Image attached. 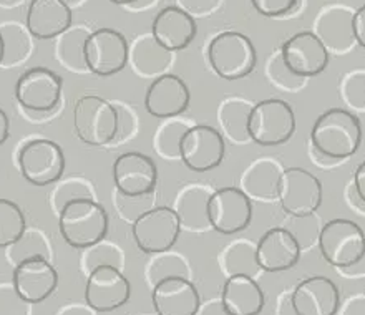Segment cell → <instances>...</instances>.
Wrapping results in <instances>:
<instances>
[{
	"mask_svg": "<svg viewBox=\"0 0 365 315\" xmlns=\"http://www.w3.org/2000/svg\"><path fill=\"white\" fill-rule=\"evenodd\" d=\"M220 267L226 277H256L261 272L256 257V244L250 239H237V241L227 244L220 254Z\"/></svg>",
	"mask_w": 365,
	"mask_h": 315,
	"instance_id": "f546056e",
	"label": "cell"
},
{
	"mask_svg": "<svg viewBox=\"0 0 365 315\" xmlns=\"http://www.w3.org/2000/svg\"><path fill=\"white\" fill-rule=\"evenodd\" d=\"M0 315H30V304L19 296L12 282L0 284Z\"/></svg>",
	"mask_w": 365,
	"mask_h": 315,
	"instance_id": "ee69618b",
	"label": "cell"
},
{
	"mask_svg": "<svg viewBox=\"0 0 365 315\" xmlns=\"http://www.w3.org/2000/svg\"><path fill=\"white\" fill-rule=\"evenodd\" d=\"M324 261L332 267L347 269L365 254V232L351 220H332L324 222L317 242Z\"/></svg>",
	"mask_w": 365,
	"mask_h": 315,
	"instance_id": "ba28073f",
	"label": "cell"
},
{
	"mask_svg": "<svg viewBox=\"0 0 365 315\" xmlns=\"http://www.w3.org/2000/svg\"><path fill=\"white\" fill-rule=\"evenodd\" d=\"M12 284L15 291L30 306L52 296L58 286V274L47 259H32L14 267Z\"/></svg>",
	"mask_w": 365,
	"mask_h": 315,
	"instance_id": "ffe728a7",
	"label": "cell"
},
{
	"mask_svg": "<svg viewBox=\"0 0 365 315\" xmlns=\"http://www.w3.org/2000/svg\"><path fill=\"white\" fill-rule=\"evenodd\" d=\"M2 58H4V40H2V35H0V65H2Z\"/></svg>",
	"mask_w": 365,
	"mask_h": 315,
	"instance_id": "6f0895ef",
	"label": "cell"
},
{
	"mask_svg": "<svg viewBox=\"0 0 365 315\" xmlns=\"http://www.w3.org/2000/svg\"><path fill=\"white\" fill-rule=\"evenodd\" d=\"M344 200H346L347 205L351 206L354 211L359 212V215L365 216V201H362L361 196L357 195L356 187H354L352 182H351V185H347L346 191H344Z\"/></svg>",
	"mask_w": 365,
	"mask_h": 315,
	"instance_id": "c3c4849f",
	"label": "cell"
},
{
	"mask_svg": "<svg viewBox=\"0 0 365 315\" xmlns=\"http://www.w3.org/2000/svg\"><path fill=\"white\" fill-rule=\"evenodd\" d=\"M110 2L116 5H126V7H133V5L141 2V0H110Z\"/></svg>",
	"mask_w": 365,
	"mask_h": 315,
	"instance_id": "9f6ffc18",
	"label": "cell"
},
{
	"mask_svg": "<svg viewBox=\"0 0 365 315\" xmlns=\"http://www.w3.org/2000/svg\"><path fill=\"white\" fill-rule=\"evenodd\" d=\"M247 131L252 143L279 146L287 143L296 131V115L287 101L267 98L252 105Z\"/></svg>",
	"mask_w": 365,
	"mask_h": 315,
	"instance_id": "8992f818",
	"label": "cell"
},
{
	"mask_svg": "<svg viewBox=\"0 0 365 315\" xmlns=\"http://www.w3.org/2000/svg\"><path fill=\"white\" fill-rule=\"evenodd\" d=\"M131 234L145 254L171 251L181 234V224L173 207L156 206L131 224Z\"/></svg>",
	"mask_w": 365,
	"mask_h": 315,
	"instance_id": "7c38bea8",
	"label": "cell"
},
{
	"mask_svg": "<svg viewBox=\"0 0 365 315\" xmlns=\"http://www.w3.org/2000/svg\"><path fill=\"white\" fill-rule=\"evenodd\" d=\"M362 145V125L356 113L347 108H331L314 121L311 146L319 153L346 161Z\"/></svg>",
	"mask_w": 365,
	"mask_h": 315,
	"instance_id": "6da1fadb",
	"label": "cell"
},
{
	"mask_svg": "<svg viewBox=\"0 0 365 315\" xmlns=\"http://www.w3.org/2000/svg\"><path fill=\"white\" fill-rule=\"evenodd\" d=\"M252 110V103L242 96H230L222 100L217 108L221 135L235 145L252 143L247 131V121Z\"/></svg>",
	"mask_w": 365,
	"mask_h": 315,
	"instance_id": "f1b7e54d",
	"label": "cell"
},
{
	"mask_svg": "<svg viewBox=\"0 0 365 315\" xmlns=\"http://www.w3.org/2000/svg\"><path fill=\"white\" fill-rule=\"evenodd\" d=\"M277 201L289 216H306L317 212L322 202L321 181L304 167H284L279 182Z\"/></svg>",
	"mask_w": 365,
	"mask_h": 315,
	"instance_id": "30bf717a",
	"label": "cell"
},
{
	"mask_svg": "<svg viewBox=\"0 0 365 315\" xmlns=\"http://www.w3.org/2000/svg\"><path fill=\"white\" fill-rule=\"evenodd\" d=\"M131 297V284L120 269L103 266L87 277L85 304L95 312H113L123 307Z\"/></svg>",
	"mask_w": 365,
	"mask_h": 315,
	"instance_id": "5bb4252c",
	"label": "cell"
},
{
	"mask_svg": "<svg viewBox=\"0 0 365 315\" xmlns=\"http://www.w3.org/2000/svg\"><path fill=\"white\" fill-rule=\"evenodd\" d=\"M220 301L230 315H259L266 306L264 291L250 276L226 277Z\"/></svg>",
	"mask_w": 365,
	"mask_h": 315,
	"instance_id": "d4e9b609",
	"label": "cell"
},
{
	"mask_svg": "<svg viewBox=\"0 0 365 315\" xmlns=\"http://www.w3.org/2000/svg\"><path fill=\"white\" fill-rule=\"evenodd\" d=\"M27 229L24 211L17 202L0 197V249L9 247Z\"/></svg>",
	"mask_w": 365,
	"mask_h": 315,
	"instance_id": "74e56055",
	"label": "cell"
},
{
	"mask_svg": "<svg viewBox=\"0 0 365 315\" xmlns=\"http://www.w3.org/2000/svg\"><path fill=\"white\" fill-rule=\"evenodd\" d=\"M341 315H365V296H356L342 309Z\"/></svg>",
	"mask_w": 365,
	"mask_h": 315,
	"instance_id": "681fc988",
	"label": "cell"
},
{
	"mask_svg": "<svg viewBox=\"0 0 365 315\" xmlns=\"http://www.w3.org/2000/svg\"><path fill=\"white\" fill-rule=\"evenodd\" d=\"M52 244L48 236L38 227H27L17 241L5 247V257L10 266L17 267L19 264L32 259H47L52 261Z\"/></svg>",
	"mask_w": 365,
	"mask_h": 315,
	"instance_id": "4dcf8cb0",
	"label": "cell"
},
{
	"mask_svg": "<svg viewBox=\"0 0 365 315\" xmlns=\"http://www.w3.org/2000/svg\"><path fill=\"white\" fill-rule=\"evenodd\" d=\"M20 175L34 186H50L63 177L65 155L58 143L47 138H32L20 146L17 155Z\"/></svg>",
	"mask_w": 365,
	"mask_h": 315,
	"instance_id": "52a82bcc",
	"label": "cell"
},
{
	"mask_svg": "<svg viewBox=\"0 0 365 315\" xmlns=\"http://www.w3.org/2000/svg\"><path fill=\"white\" fill-rule=\"evenodd\" d=\"M65 2H67L70 7H72V5H77V4L82 2V0H65Z\"/></svg>",
	"mask_w": 365,
	"mask_h": 315,
	"instance_id": "680465c9",
	"label": "cell"
},
{
	"mask_svg": "<svg viewBox=\"0 0 365 315\" xmlns=\"http://www.w3.org/2000/svg\"><path fill=\"white\" fill-rule=\"evenodd\" d=\"M98 312H95L93 309L87 304H70V306L63 307L62 311L58 312V315H96Z\"/></svg>",
	"mask_w": 365,
	"mask_h": 315,
	"instance_id": "816d5d0a",
	"label": "cell"
},
{
	"mask_svg": "<svg viewBox=\"0 0 365 315\" xmlns=\"http://www.w3.org/2000/svg\"><path fill=\"white\" fill-rule=\"evenodd\" d=\"M73 128L80 141L93 148L113 143L118 115L111 101L98 95H85L75 103Z\"/></svg>",
	"mask_w": 365,
	"mask_h": 315,
	"instance_id": "277c9868",
	"label": "cell"
},
{
	"mask_svg": "<svg viewBox=\"0 0 365 315\" xmlns=\"http://www.w3.org/2000/svg\"><path fill=\"white\" fill-rule=\"evenodd\" d=\"M10 136V120L5 111L0 108V146L9 140Z\"/></svg>",
	"mask_w": 365,
	"mask_h": 315,
	"instance_id": "11a10c76",
	"label": "cell"
},
{
	"mask_svg": "<svg viewBox=\"0 0 365 315\" xmlns=\"http://www.w3.org/2000/svg\"><path fill=\"white\" fill-rule=\"evenodd\" d=\"M225 136L220 130L207 125H192L180 145V160L187 170L195 172L215 170L225 160Z\"/></svg>",
	"mask_w": 365,
	"mask_h": 315,
	"instance_id": "4fadbf2b",
	"label": "cell"
},
{
	"mask_svg": "<svg viewBox=\"0 0 365 315\" xmlns=\"http://www.w3.org/2000/svg\"><path fill=\"white\" fill-rule=\"evenodd\" d=\"M190 88L178 75L165 73L151 81L145 95V108L155 118L181 116L190 106Z\"/></svg>",
	"mask_w": 365,
	"mask_h": 315,
	"instance_id": "d6986e66",
	"label": "cell"
},
{
	"mask_svg": "<svg viewBox=\"0 0 365 315\" xmlns=\"http://www.w3.org/2000/svg\"><path fill=\"white\" fill-rule=\"evenodd\" d=\"M128 40L118 30H95L85 43V62L88 72L101 78L113 77L128 65Z\"/></svg>",
	"mask_w": 365,
	"mask_h": 315,
	"instance_id": "8fae6325",
	"label": "cell"
},
{
	"mask_svg": "<svg viewBox=\"0 0 365 315\" xmlns=\"http://www.w3.org/2000/svg\"><path fill=\"white\" fill-rule=\"evenodd\" d=\"M257 14L267 19H277L291 14L297 7L299 0H251Z\"/></svg>",
	"mask_w": 365,
	"mask_h": 315,
	"instance_id": "f6af8a7d",
	"label": "cell"
},
{
	"mask_svg": "<svg viewBox=\"0 0 365 315\" xmlns=\"http://www.w3.org/2000/svg\"><path fill=\"white\" fill-rule=\"evenodd\" d=\"M309 158H311V161L316 165L317 167H322V170H332V167H336L341 165V160H334V158L324 155V153H319L317 150H314L311 145H309Z\"/></svg>",
	"mask_w": 365,
	"mask_h": 315,
	"instance_id": "7dc6e473",
	"label": "cell"
},
{
	"mask_svg": "<svg viewBox=\"0 0 365 315\" xmlns=\"http://www.w3.org/2000/svg\"><path fill=\"white\" fill-rule=\"evenodd\" d=\"M301 247L286 227H272L256 242V257L261 271L284 272L301 259Z\"/></svg>",
	"mask_w": 365,
	"mask_h": 315,
	"instance_id": "7402d4cb",
	"label": "cell"
},
{
	"mask_svg": "<svg viewBox=\"0 0 365 315\" xmlns=\"http://www.w3.org/2000/svg\"><path fill=\"white\" fill-rule=\"evenodd\" d=\"M148 266H146L145 277L153 289L156 284L170 277H186L191 279V267L186 257L173 251H165L160 254H151Z\"/></svg>",
	"mask_w": 365,
	"mask_h": 315,
	"instance_id": "d6a6232c",
	"label": "cell"
},
{
	"mask_svg": "<svg viewBox=\"0 0 365 315\" xmlns=\"http://www.w3.org/2000/svg\"><path fill=\"white\" fill-rule=\"evenodd\" d=\"M279 52L294 73L307 80L321 75L331 60V53L311 30L294 33L282 43Z\"/></svg>",
	"mask_w": 365,
	"mask_h": 315,
	"instance_id": "9a60e30c",
	"label": "cell"
},
{
	"mask_svg": "<svg viewBox=\"0 0 365 315\" xmlns=\"http://www.w3.org/2000/svg\"><path fill=\"white\" fill-rule=\"evenodd\" d=\"M211 195V187L200 182H191L178 192L173 210L180 220L181 231L206 232L211 229L207 220V201Z\"/></svg>",
	"mask_w": 365,
	"mask_h": 315,
	"instance_id": "484cf974",
	"label": "cell"
},
{
	"mask_svg": "<svg viewBox=\"0 0 365 315\" xmlns=\"http://www.w3.org/2000/svg\"><path fill=\"white\" fill-rule=\"evenodd\" d=\"M80 200H93L96 201V192L95 187L91 185V181L85 180L82 176H72L65 177L55 182V187L50 192L48 205L55 215H60L63 211L65 206H68L70 202L80 201Z\"/></svg>",
	"mask_w": 365,
	"mask_h": 315,
	"instance_id": "e575fe53",
	"label": "cell"
},
{
	"mask_svg": "<svg viewBox=\"0 0 365 315\" xmlns=\"http://www.w3.org/2000/svg\"><path fill=\"white\" fill-rule=\"evenodd\" d=\"M267 78H269L271 83L276 86V88H281L287 93H296V91L302 90L306 86L307 78L299 77L297 73H294L291 68L287 67L286 62H284L281 57V52L274 53L269 58L266 67Z\"/></svg>",
	"mask_w": 365,
	"mask_h": 315,
	"instance_id": "b9f144b4",
	"label": "cell"
},
{
	"mask_svg": "<svg viewBox=\"0 0 365 315\" xmlns=\"http://www.w3.org/2000/svg\"><path fill=\"white\" fill-rule=\"evenodd\" d=\"M282 171V165L274 158H257L242 172L241 190L251 197V201H276Z\"/></svg>",
	"mask_w": 365,
	"mask_h": 315,
	"instance_id": "4316f807",
	"label": "cell"
},
{
	"mask_svg": "<svg viewBox=\"0 0 365 315\" xmlns=\"http://www.w3.org/2000/svg\"><path fill=\"white\" fill-rule=\"evenodd\" d=\"M0 35L4 40V58L0 67H19L32 53V35L19 24L0 25Z\"/></svg>",
	"mask_w": 365,
	"mask_h": 315,
	"instance_id": "8d00e7d4",
	"label": "cell"
},
{
	"mask_svg": "<svg viewBox=\"0 0 365 315\" xmlns=\"http://www.w3.org/2000/svg\"><path fill=\"white\" fill-rule=\"evenodd\" d=\"M352 185H354V187H356L357 195L361 196V200L365 201V161H362L361 165L357 166L356 172H354Z\"/></svg>",
	"mask_w": 365,
	"mask_h": 315,
	"instance_id": "f907efd6",
	"label": "cell"
},
{
	"mask_svg": "<svg viewBox=\"0 0 365 315\" xmlns=\"http://www.w3.org/2000/svg\"><path fill=\"white\" fill-rule=\"evenodd\" d=\"M151 302L156 315H196L201 297L191 279L170 277L151 289Z\"/></svg>",
	"mask_w": 365,
	"mask_h": 315,
	"instance_id": "44dd1931",
	"label": "cell"
},
{
	"mask_svg": "<svg viewBox=\"0 0 365 315\" xmlns=\"http://www.w3.org/2000/svg\"><path fill=\"white\" fill-rule=\"evenodd\" d=\"M322 226L324 224L319 220L317 212H312V215L306 216H289L286 229L296 239L301 251L306 252L314 246H317Z\"/></svg>",
	"mask_w": 365,
	"mask_h": 315,
	"instance_id": "f35d334b",
	"label": "cell"
},
{
	"mask_svg": "<svg viewBox=\"0 0 365 315\" xmlns=\"http://www.w3.org/2000/svg\"><path fill=\"white\" fill-rule=\"evenodd\" d=\"M72 7L65 0H32L25 27L37 40L57 38L72 27Z\"/></svg>",
	"mask_w": 365,
	"mask_h": 315,
	"instance_id": "603a6c76",
	"label": "cell"
},
{
	"mask_svg": "<svg viewBox=\"0 0 365 315\" xmlns=\"http://www.w3.org/2000/svg\"><path fill=\"white\" fill-rule=\"evenodd\" d=\"M196 20L185 9L170 5L161 9L151 24V35L170 52H181L195 40Z\"/></svg>",
	"mask_w": 365,
	"mask_h": 315,
	"instance_id": "cb8c5ba5",
	"label": "cell"
},
{
	"mask_svg": "<svg viewBox=\"0 0 365 315\" xmlns=\"http://www.w3.org/2000/svg\"><path fill=\"white\" fill-rule=\"evenodd\" d=\"M113 105L116 108V115H118V128H116V136L111 145L116 146L133 138L136 130H138V116L128 105L121 103V101H116Z\"/></svg>",
	"mask_w": 365,
	"mask_h": 315,
	"instance_id": "7bdbcfd3",
	"label": "cell"
},
{
	"mask_svg": "<svg viewBox=\"0 0 365 315\" xmlns=\"http://www.w3.org/2000/svg\"><path fill=\"white\" fill-rule=\"evenodd\" d=\"M196 315H230V314L225 311L221 301H211L205 304L202 307H200V311H197Z\"/></svg>",
	"mask_w": 365,
	"mask_h": 315,
	"instance_id": "f5cc1de1",
	"label": "cell"
},
{
	"mask_svg": "<svg viewBox=\"0 0 365 315\" xmlns=\"http://www.w3.org/2000/svg\"><path fill=\"white\" fill-rule=\"evenodd\" d=\"M354 37H356V43L359 47L365 48V5L359 7L356 12H354Z\"/></svg>",
	"mask_w": 365,
	"mask_h": 315,
	"instance_id": "bcb514c9",
	"label": "cell"
},
{
	"mask_svg": "<svg viewBox=\"0 0 365 315\" xmlns=\"http://www.w3.org/2000/svg\"><path fill=\"white\" fill-rule=\"evenodd\" d=\"M111 266L123 271L125 267V252L120 246H116L115 242L101 241L91 244V246L82 249V256H80V269L85 276H90L95 269Z\"/></svg>",
	"mask_w": 365,
	"mask_h": 315,
	"instance_id": "d590c367",
	"label": "cell"
},
{
	"mask_svg": "<svg viewBox=\"0 0 365 315\" xmlns=\"http://www.w3.org/2000/svg\"><path fill=\"white\" fill-rule=\"evenodd\" d=\"M173 63V52L156 42L153 35H141L130 45L128 65L141 78H158L168 73Z\"/></svg>",
	"mask_w": 365,
	"mask_h": 315,
	"instance_id": "83f0119b",
	"label": "cell"
},
{
	"mask_svg": "<svg viewBox=\"0 0 365 315\" xmlns=\"http://www.w3.org/2000/svg\"><path fill=\"white\" fill-rule=\"evenodd\" d=\"M108 226V212L93 200L70 202L58 215V227L63 241L80 251L105 239Z\"/></svg>",
	"mask_w": 365,
	"mask_h": 315,
	"instance_id": "3957f363",
	"label": "cell"
},
{
	"mask_svg": "<svg viewBox=\"0 0 365 315\" xmlns=\"http://www.w3.org/2000/svg\"><path fill=\"white\" fill-rule=\"evenodd\" d=\"M113 181L115 190L121 195H150L158 185V167L148 155L126 151L113 162Z\"/></svg>",
	"mask_w": 365,
	"mask_h": 315,
	"instance_id": "2e32d148",
	"label": "cell"
},
{
	"mask_svg": "<svg viewBox=\"0 0 365 315\" xmlns=\"http://www.w3.org/2000/svg\"><path fill=\"white\" fill-rule=\"evenodd\" d=\"M291 306L296 315H337L341 311V292L329 277L312 276L294 287Z\"/></svg>",
	"mask_w": 365,
	"mask_h": 315,
	"instance_id": "e0dca14e",
	"label": "cell"
},
{
	"mask_svg": "<svg viewBox=\"0 0 365 315\" xmlns=\"http://www.w3.org/2000/svg\"><path fill=\"white\" fill-rule=\"evenodd\" d=\"M192 126L190 120H182L181 116L163 120L153 136V148L156 155L163 160H180V145L182 136Z\"/></svg>",
	"mask_w": 365,
	"mask_h": 315,
	"instance_id": "836d02e7",
	"label": "cell"
},
{
	"mask_svg": "<svg viewBox=\"0 0 365 315\" xmlns=\"http://www.w3.org/2000/svg\"><path fill=\"white\" fill-rule=\"evenodd\" d=\"M206 55L212 72L226 81L246 78L257 63V53L251 38L232 30L217 33L207 45Z\"/></svg>",
	"mask_w": 365,
	"mask_h": 315,
	"instance_id": "7a4b0ae2",
	"label": "cell"
},
{
	"mask_svg": "<svg viewBox=\"0 0 365 315\" xmlns=\"http://www.w3.org/2000/svg\"><path fill=\"white\" fill-rule=\"evenodd\" d=\"M354 12L347 5H327L314 20L312 32L324 43L329 53H349L354 48Z\"/></svg>",
	"mask_w": 365,
	"mask_h": 315,
	"instance_id": "ac0fdd59",
	"label": "cell"
},
{
	"mask_svg": "<svg viewBox=\"0 0 365 315\" xmlns=\"http://www.w3.org/2000/svg\"><path fill=\"white\" fill-rule=\"evenodd\" d=\"M14 95L29 115H52L62 103L63 78L50 68H29L19 77Z\"/></svg>",
	"mask_w": 365,
	"mask_h": 315,
	"instance_id": "5b68a950",
	"label": "cell"
},
{
	"mask_svg": "<svg viewBox=\"0 0 365 315\" xmlns=\"http://www.w3.org/2000/svg\"><path fill=\"white\" fill-rule=\"evenodd\" d=\"M90 33V30L85 27H70L67 32L57 37L55 55L62 67L73 73H90L85 62V43Z\"/></svg>",
	"mask_w": 365,
	"mask_h": 315,
	"instance_id": "1f68e13d",
	"label": "cell"
},
{
	"mask_svg": "<svg viewBox=\"0 0 365 315\" xmlns=\"http://www.w3.org/2000/svg\"><path fill=\"white\" fill-rule=\"evenodd\" d=\"M342 103L352 111H365V68L352 70L339 83Z\"/></svg>",
	"mask_w": 365,
	"mask_h": 315,
	"instance_id": "60d3db41",
	"label": "cell"
},
{
	"mask_svg": "<svg viewBox=\"0 0 365 315\" xmlns=\"http://www.w3.org/2000/svg\"><path fill=\"white\" fill-rule=\"evenodd\" d=\"M344 276L347 277H361V276H365V254L364 256L359 259V261L354 264V266L347 267V269H342L341 271Z\"/></svg>",
	"mask_w": 365,
	"mask_h": 315,
	"instance_id": "db71d44e",
	"label": "cell"
},
{
	"mask_svg": "<svg viewBox=\"0 0 365 315\" xmlns=\"http://www.w3.org/2000/svg\"><path fill=\"white\" fill-rule=\"evenodd\" d=\"M207 220L211 229L232 236L250 227L252 221V201L241 187H221L212 191L207 201Z\"/></svg>",
	"mask_w": 365,
	"mask_h": 315,
	"instance_id": "9c48e42d",
	"label": "cell"
},
{
	"mask_svg": "<svg viewBox=\"0 0 365 315\" xmlns=\"http://www.w3.org/2000/svg\"><path fill=\"white\" fill-rule=\"evenodd\" d=\"M113 206L121 220L133 224L135 221H138L141 216L156 207L155 201V192L150 195H140V196H128L121 195L115 190L113 195Z\"/></svg>",
	"mask_w": 365,
	"mask_h": 315,
	"instance_id": "ab89813d",
	"label": "cell"
}]
</instances>
